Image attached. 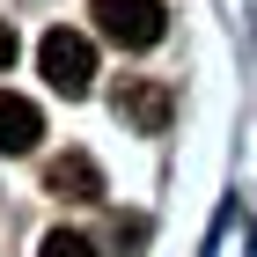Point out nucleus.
<instances>
[{
	"instance_id": "2",
	"label": "nucleus",
	"mask_w": 257,
	"mask_h": 257,
	"mask_svg": "<svg viewBox=\"0 0 257 257\" xmlns=\"http://www.w3.org/2000/svg\"><path fill=\"white\" fill-rule=\"evenodd\" d=\"M37 66H44V81H52L66 103H81L96 88V44L81 37V30H52V37L37 44Z\"/></svg>"
},
{
	"instance_id": "5",
	"label": "nucleus",
	"mask_w": 257,
	"mask_h": 257,
	"mask_svg": "<svg viewBox=\"0 0 257 257\" xmlns=\"http://www.w3.org/2000/svg\"><path fill=\"white\" fill-rule=\"evenodd\" d=\"M44 184H52L59 198H103V169L88 155H59L52 169H44Z\"/></svg>"
},
{
	"instance_id": "7",
	"label": "nucleus",
	"mask_w": 257,
	"mask_h": 257,
	"mask_svg": "<svg viewBox=\"0 0 257 257\" xmlns=\"http://www.w3.org/2000/svg\"><path fill=\"white\" fill-rule=\"evenodd\" d=\"M8 66H15V30L0 22V74H8Z\"/></svg>"
},
{
	"instance_id": "1",
	"label": "nucleus",
	"mask_w": 257,
	"mask_h": 257,
	"mask_svg": "<svg viewBox=\"0 0 257 257\" xmlns=\"http://www.w3.org/2000/svg\"><path fill=\"white\" fill-rule=\"evenodd\" d=\"M88 15H96V30L118 44V52H155L162 30H169V8H162V0H96Z\"/></svg>"
},
{
	"instance_id": "4",
	"label": "nucleus",
	"mask_w": 257,
	"mask_h": 257,
	"mask_svg": "<svg viewBox=\"0 0 257 257\" xmlns=\"http://www.w3.org/2000/svg\"><path fill=\"white\" fill-rule=\"evenodd\" d=\"M118 118H133L140 133H162L169 125V88L162 81H125L118 88Z\"/></svg>"
},
{
	"instance_id": "3",
	"label": "nucleus",
	"mask_w": 257,
	"mask_h": 257,
	"mask_svg": "<svg viewBox=\"0 0 257 257\" xmlns=\"http://www.w3.org/2000/svg\"><path fill=\"white\" fill-rule=\"evenodd\" d=\"M37 140H44V110L15 88H0V155H30Z\"/></svg>"
},
{
	"instance_id": "6",
	"label": "nucleus",
	"mask_w": 257,
	"mask_h": 257,
	"mask_svg": "<svg viewBox=\"0 0 257 257\" xmlns=\"http://www.w3.org/2000/svg\"><path fill=\"white\" fill-rule=\"evenodd\" d=\"M37 257H96V242H88V235H74V228H52V235L37 242Z\"/></svg>"
}]
</instances>
